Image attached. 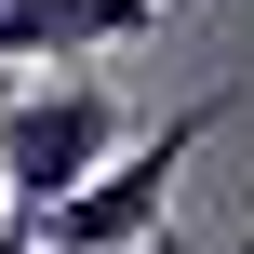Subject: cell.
Masks as SVG:
<instances>
[{"mask_svg":"<svg viewBox=\"0 0 254 254\" xmlns=\"http://www.w3.org/2000/svg\"><path fill=\"white\" fill-rule=\"evenodd\" d=\"M134 147V121H121V94L107 80H80V67H27L13 94H0V201L40 228L94 161H121Z\"/></svg>","mask_w":254,"mask_h":254,"instance_id":"obj_1","label":"cell"},{"mask_svg":"<svg viewBox=\"0 0 254 254\" xmlns=\"http://www.w3.org/2000/svg\"><path fill=\"white\" fill-rule=\"evenodd\" d=\"M228 107H241V94H201V107H174V121H161L147 147L94 161V174H80V188H67V201H54V214H40L27 241H80V254H147L161 228H174V174H188V161H201L214 134H228Z\"/></svg>","mask_w":254,"mask_h":254,"instance_id":"obj_2","label":"cell"},{"mask_svg":"<svg viewBox=\"0 0 254 254\" xmlns=\"http://www.w3.org/2000/svg\"><path fill=\"white\" fill-rule=\"evenodd\" d=\"M147 27H161V0H0V67H80Z\"/></svg>","mask_w":254,"mask_h":254,"instance_id":"obj_3","label":"cell"},{"mask_svg":"<svg viewBox=\"0 0 254 254\" xmlns=\"http://www.w3.org/2000/svg\"><path fill=\"white\" fill-rule=\"evenodd\" d=\"M0 254H27V214H13V201H0Z\"/></svg>","mask_w":254,"mask_h":254,"instance_id":"obj_4","label":"cell"},{"mask_svg":"<svg viewBox=\"0 0 254 254\" xmlns=\"http://www.w3.org/2000/svg\"><path fill=\"white\" fill-rule=\"evenodd\" d=\"M147 254H201V241H174V228H161V241H147Z\"/></svg>","mask_w":254,"mask_h":254,"instance_id":"obj_5","label":"cell"},{"mask_svg":"<svg viewBox=\"0 0 254 254\" xmlns=\"http://www.w3.org/2000/svg\"><path fill=\"white\" fill-rule=\"evenodd\" d=\"M27 254H80V241H27Z\"/></svg>","mask_w":254,"mask_h":254,"instance_id":"obj_6","label":"cell"}]
</instances>
